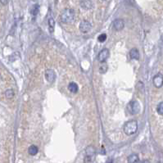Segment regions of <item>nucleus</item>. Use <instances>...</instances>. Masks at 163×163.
<instances>
[{
    "instance_id": "1",
    "label": "nucleus",
    "mask_w": 163,
    "mask_h": 163,
    "mask_svg": "<svg viewBox=\"0 0 163 163\" xmlns=\"http://www.w3.org/2000/svg\"><path fill=\"white\" fill-rule=\"evenodd\" d=\"M76 17L75 11L71 8H66L63 11L60 15V20L64 24H71Z\"/></svg>"
},
{
    "instance_id": "2",
    "label": "nucleus",
    "mask_w": 163,
    "mask_h": 163,
    "mask_svg": "<svg viewBox=\"0 0 163 163\" xmlns=\"http://www.w3.org/2000/svg\"><path fill=\"white\" fill-rule=\"evenodd\" d=\"M124 132L129 136L134 134L138 130V122L135 120H130L125 123L124 125Z\"/></svg>"
},
{
    "instance_id": "3",
    "label": "nucleus",
    "mask_w": 163,
    "mask_h": 163,
    "mask_svg": "<svg viewBox=\"0 0 163 163\" xmlns=\"http://www.w3.org/2000/svg\"><path fill=\"white\" fill-rule=\"evenodd\" d=\"M95 148L93 146L89 145L85 149V156L84 159V163H92L95 158Z\"/></svg>"
},
{
    "instance_id": "4",
    "label": "nucleus",
    "mask_w": 163,
    "mask_h": 163,
    "mask_svg": "<svg viewBox=\"0 0 163 163\" xmlns=\"http://www.w3.org/2000/svg\"><path fill=\"white\" fill-rule=\"evenodd\" d=\"M127 110L130 115H136L140 112V104L136 100H133L129 102L127 105Z\"/></svg>"
},
{
    "instance_id": "5",
    "label": "nucleus",
    "mask_w": 163,
    "mask_h": 163,
    "mask_svg": "<svg viewBox=\"0 0 163 163\" xmlns=\"http://www.w3.org/2000/svg\"><path fill=\"white\" fill-rule=\"evenodd\" d=\"M79 28H80V31H81L82 33L86 34V33H89V31H91L92 25L89 21H88V20H82L81 22L80 23Z\"/></svg>"
},
{
    "instance_id": "6",
    "label": "nucleus",
    "mask_w": 163,
    "mask_h": 163,
    "mask_svg": "<svg viewBox=\"0 0 163 163\" xmlns=\"http://www.w3.org/2000/svg\"><path fill=\"white\" fill-rule=\"evenodd\" d=\"M109 56H110V51H109V49H108V48H103V49H102L101 51L99 52L98 59L99 62L104 63V62L108 59Z\"/></svg>"
},
{
    "instance_id": "7",
    "label": "nucleus",
    "mask_w": 163,
    "mask_h": 163,
    "mask_svg": "<svg viewBox=\"0 0 163 163\" xmlns=\"http://www.w3.org/2000/svg\"><path fill=\"white\" fill-rule=\"evenodd\" d=\"M153 85L156 88H161L163 86V75L161 73H158L155 75L153 79Z\"/></svg>"
},
{
    "instance_id": "8",
    "label": "nucleus",
    "mask_w": 163,
    "mask_h": 163,
    "mask_svg": "<svg viewBox=\"0 0 163 163\" xmlns=\"http://www.w3.org/2000/svg\"><path fill=\"white\" fill-rule=\"evenodd\" d=\"M46 80L49 83H53L56 80V73L52 69H47L45 71Z\"/></svg>"
},
{
    "instance_id": "9",
    "label": "nucleus",
    "mask_w": 163,
    "mask_h": 163,
    "mask_svg": "<svg viewBox=\"0 0 163 163\" xmlns=\"http://www.w3.org/2000/svg\"><path fill=\"white\" fill-rule=\"evenodd\" d=\"M112 26H113L114 30H116L117 31H122L125 27V22L122 19H116L113 21Z\"/></svg>"
},
{
    "instance_id": "10",
    "label": "nucleus",
    "mask_w": 163,
    "mask_h": 163,
    "mask_svg": "<svg viewBox=\"0 0 163 163\" xmlns=\"http://www.w3.org/2000/svg\"><path fill=\"white\" fill-rule=\"evenodd\" d=\"M80 5L84 10H90L93 8L91 0H80Z\"/></svg>"
},
{
    "instance_id": "11",
    "label": "nucleus",
    "mask_w": 163,
    "mask_h": 163,
    "mask_svg": "<svg viewBox=\"0 0 163 163\" xmlns=\"http://www.w3.org/2000/svg\"><path fill=\"white\" fill-rule=\"evenodd\" d=\"M127 162L128 163H139L140 162V160H139L138 155L135 154V153H133V154L130 155L128 157Z\"/></svg>"
},
{
    "instance_id": "12",
    "label": "nucleus",
    "mask_w": 163,
    "mask_h": 163,
    "mask_svg": "<svg viewBox=\"0 0 163 163\" xmlns=\"http://www.w3.org/2000/svg\"><path fill=\"white\" fill-rule=\"evenodd\" d=\"M130 57L131 59H134V60L139 59V52L137 48H134L130 51Z\"/></svg>"
},
{
    "instance_id": "13",
    "label": "nucleus",
    "mask_w": 163,
    "mask_h": 163,
    "mask_svg": "<svg viewBox=\"0 0 163 163\" xmlns=\"http://www.w3.org/2000/svg\"><path fill=\"white\" fill-rule=\"evenodd\" d=\"M68 89L69 91L72 93H76L78 92V89H79V87L77 85L76 83L75 82H71L69 85H68Z\"/></svg>"
},
{
    "instance_id": "14",
    "label": "nucleus",
    "mask_w": 163,
    "mask_h": 163,
    "mask_svg": "<svg viewBox=\"0 0 163 163\" xmlns=\"http://www.w3.org/2000/svg\"><path fill=\"white\" fill-rule=\"evenodd\" d=\"M38 152H39V148H37L35 145H31L28 148V153L31 156H35Z\"/></svg>"
},
{
    "instance_id": "15",
    "label": "nucleus",
    "mask_w": 163,
    "mask_h": 163,
    "mask_svg": "<svg viewBox=\"0 0 163 163\" xmlns=\"http://www.w3.org/2000/svg\"><path fill=\"white\" fill-rule=\"evenodd\" d=\"M48 23V30H49V32L50 33H53L54 27H55V20H54L53 18H49Z\"/></svg>"
},
{
    "instance_id": "16",
    "label": "nucleus",
    "mask_w": 163,
    "mask_h": 163,
    "mask_svg": "<svg viewBox=\"0 0 163 163\" xmlns=\"http://www.w3.org/2000/svg\"><path fill=\"white\" fill-rule=\"evenodd\" d=\"M14 91L12 90V89H8V90H6L5 91V96L6 98H8V99H12V98L14 97Z\"/></svg>"
},
{
    "instance_id": "17",
    "label": "nucleus",
    "mask_w": 163,
    "mask_h": 163,
    "mask_svg": "<svg viewBox=\"0 0 163 163\" xmlns=\"http://www.w3.org/2000/svg\"><path fill=\"white\" fill-rule=\"evenodd\" d=\"M39 11H40V7H39L38 4H35V5H34L32 7V8H31V13L33 16H36L39 13Z\"/></svg>"
},
{
    "instance_id": "18",
    "label": "nucleus",
    "mask_w": 163,
    "mask_h": 163,
    "mask_svg": "<svg viewBox=\"0 0 163 163\" xmlns=\"http://www.w3.org/2000/svg\"><path fill=\"white\" fill-rule=\"evenodd\" d=\"M157 112L159 115L163 116V102H161L157 107Z\"/></svg>"
},
{
    "instance_id": "19",
    "label": "nucleus",
    "mask_w": 163,
    "mask_h": 163,
    "mask_svg": "<svg viewBox=\"0 0 163 163\" xmlns=\"http://www.w3.org/2000/svg\"><path fill=\"white\" fill-rule=\"evenodd\" d=\"M107 37V36L106 34H101L98 37V42H100V43H103V42L106 41Z\"/></svg>"
},
{
    "instance_id": "20",
    "label": "nucleus",
    "mask_w": 163,
    "mask_h": 163,
    "mask_svg": "<svg viewBox=\"0 0 163 163\" xmlns=\"http://www.w3.org/2000/svg\"><path fill=\"white\" fill-rule=\"evenodd\" d=\"M107 71V64H102V66H100V68H99V72H101L102 74H104V73H106V72Z\"/></svg>"
},
{
    "instance_id": "21",
    "label": "nucleus",
    "mask_w": 163,
    "mask_h": 163,
    "mask_svg": "<svg viewBox=\"0 0 163 163\" xmlns=\"http://www.w3.org/2000/svg\"><path fill=\"white\" fill-rule=\"evenodd\" d=\"M0 3H1L3 5H7L8 3V0H0Z\"/></svg>"
},
{
    "instance_id": "22",
    "label": "nucleus",
    "mask_w": 163,
    "mask_h": 163,
    "mask_svg": "<svg viewBox=\"0 0 163 163\" xmlns=\"http://www.w3.org/2000/svg\"><path fill=\"white\" fill-rule=\"evenodd\" d=\"M142 163H150V162H149L148 160H144V161L142 162Z\"/></svg>"
},
{
    "instance_id": "23",
    "label": "nucleus",
    "mask_w": 163,
    "mask_h": 163,
    "mask_svg": "<svg viewBox=\"0 0 163 163\" xmlns=\"http://www.w3.org/2000/svg\"><path fill=\"white\" fill-rule=\"evenodd\" d=\"M102 1H107V0H102Z\"/></svg>"
}]
</instances>
